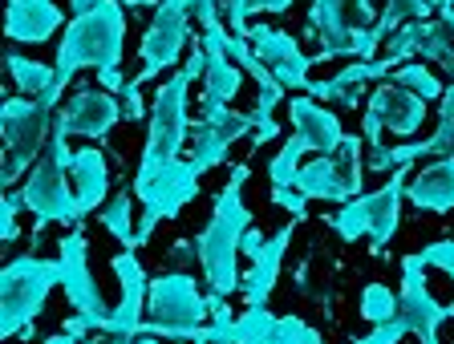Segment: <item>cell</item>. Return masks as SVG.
I'll use <instances>...</instances> for the list:
<instances>
[{
    "instance_id": "12",
    "label": "cell",
    "mask_w": 454,
    "mask_h": 344,
    "mask_svg": "<svg viewBox=\"0 0 454 344\" xmlns=\"http://www.w3.org/2000/svg\"><path fill=\"white\" fill-rule=\"evenodd\" d=\"M57 264H61V287L69 296V308L77 316H85L94 333H106L114 308H106L102 287H98L94 271H90V248H85L82 227H74L69 235L57 240Z\"/></svg>"
},
{
    "instance_id": "13",
    "label": "cell",
    "mask_w": 454,
    "mask_h": 344,
    "mask_svg": "<svg viewBox=\"0 0 454 344\" xmlns=\"http://www.w3.org/2000/svg\"><path fill=\"white\" fill-rule=\"evenodd\" d=\"M422 122H426V97H418L414 89L397 86V81H381L365 102L361 138H365V146H381V134L410 138L422 130Z\"/></svg>"
},
{
    "instance_id": "29",
    "label": "cell",
    "mask_w": 454,
    "mask_h": 344,
    "mask_svg": "<svg viewBox=\"0 0 454 344\" xmlns=\"http://www.w3.org/2000/svg\"><path fill=\"white\" fill-rule=\"evenodd\" d=\"M4 65H9V77H12V86L20 89V97H45V94H53V89H61L53 65L28 61V57H20V53H12V49L4 53ZM61 94H66V89H61Z\"/></svg>"
},
{
    "instance_id": "47",
    "label": "cell",
    "mask_w": 454,
    "mask_h": 344,
    "mask_svg": "<svg viewBox=\"0 0 454 344\" xmlns=\"http://www.w3.org/2000/svg\"><path fill=\"white\" fill-rule=\"evenodd\" d=\"M61 333H69V336H82V340H85V336H90V333H94V328H90V320H85V316H69V320H66V325H61Z\"/></svg>"
},
{
    "instance_id": "36",
    "label": "cell",
    "mask_w": 454,
    "mask_h": 344,
    "mask_svg": "<svg viewBox=\"0 0 454 344\" xmlns=\"http://www.w3.org/2000/svg\"><path fill=\"white\" fill-rule=\"evenodd\" d=\"M361 316L369 325H386L397 316V292L389 284H365L361 287Z\"/></svg>"
},
{
    "instance_id": "43",
    "label": "cell",
    "mask_w": 454,
    "mask_h": 344,
    "mask_svg": "<svg viewBox=\"0 0 454 344\" xmlns=\"http://www.w3.org/2000/svg\"><path fill=\"white\" fill-rule=\"evenodd\" d=\"M219 4H223V0H187L191 20H199V29H207V25L223 20V17H219Z\"/></svg>"
},
{
    "instance_id": "16",
    "label": "cell",
    "mask_w": 454,
    "mask_h": 344,
    "mask_svg": "<svg viewBox=\"0 0 454 344\" xmlns=\"http://www.w3.org/2000/svg\"><path fill=\"white\" fill-rule=\"evenodd\" d=\"M244 134H255V118L252 114H239V110H231V105H223V110H207V114L191 126V166H195L199 174L223 166L227 154H231V146H236Z\"/></svg>"
},
{
    "instance_id": "38",
    "label": "cell",
    "mask_w": 454,
    "mask_h": 344,
    "mask_svg": "<svg viewBox=\"0 0 454 344\" xmlns=\"http://www.w3.org/2000/svg\"><path fill=\"white\" fill-rule=\"evenodd\" d=\"M272 344H321V333L312 325H304L301 316H280Z\"/></svg>"
},
{
    "instance_id": "5",
    "label": "cell",
    "mask_w": 454,
    "mask_h": 344,
    "mask_svg": "<svg viewBox=\"0 0 454 344\" xmlns=\"http://www.w3.org/2000/svg\"><path fill=\"white\" fill-rule=\"evenodd\" d=\"M61 110V89L45 97H4L0 105V130H4V158H0V182L17 187L49 150Z\"/></svg>"
},
{
    "instance_id": "18",
    "label": "cell",
    "mask_w": 454,
    "mask_h": 344,
    "mask_svg": "<svg viewBox=\"0 0 454 344\" xmlns=\"http://www.w3.org/2000/svg\"><path fill=\"white\" fill-rule=\"evenodd\" d=\"M247 41H252L255 57H260L268 69H272V77L280 81L284 89L309 94V86H312V77H309L312 57L301 49V41L288 37V33H280V29H272V25H252Z\"/></svg>"
},
{
    "instance_id": "45",
    "label": "cell",
    "mask_w": 454,
    "mask_h": 344,
    "mask_svg": "<svg viewBox=\"0 0 454 344\" xmlns=\"http://www.w3.org/2000/svg\"><path fill=\"white\" fill-rule=\"evenodd\" d=\"M142 86H134V81H126V89H122V110H126V122H142L146 118V110H142V94H138Z\"/></svg>"
},
{
    "instance_id": "24",
    "label": "cell",
    "mask_w": 454,
    "mask_h": 344,
    "mask_svg": "<svg viewBox=\"0 0 454 344\" xmlns=\"http://www.w3.org/2000/svg\"><path fill=\"white\" fill-rule=\"evenodd\" d=\"M61 9L53 0H9V12H4V37L17 41V45H41L61 29Z\"/></svg>"
},
{
    "instance_id": "26",
    "label": "cell",
    "mask_w": 454,
    "mask_h": 344,
    "mask_svg": "<svg viewBox=\"0 0 454 344\" xmlns=\"http://www.w3.org/2000/svg\"><path fill=\"white\" fill-rule=\"evenodd\" d=\"M406 199L418 210H434V215L454 210V158H434L418 174H410Z\"/></svg>"
},
{
    "instance_id": "6",
    "label": "cell",
    "mask_w": 454,
    "mask_h": 344,
    "mask_svg": "<svg viewBox=\"0 0 454 344\" xmlns=\"http://www.w3.org/2000/svg\"><path fill=\"white\" fill-rule=\"evenodd\" d=\"M378 17L369 0H312L309 9V37H317L321 53L312 61L353 57V61H378L373 53L381 49Z\"/></svg>"
},
{
    "instance_id": "22",
    "label": "cell",
    "mask_w": 454,
    "mask_h": 344,
    "mask_svg": "<svg viewBox=\"0 0 454 344\" xmlns=\"http://www.w3.org/2000/svg\"><path fill=\"white\" fill-rule=\"evenodd\" d=\"M389 73H394V65H389L386 57L353 61V65H345L337 77H329V81H312L309 94L317 97V102H337V105H345V110H357L369 81H381V77H389Z\"/></svg>"
},
{
    "instance_id": "8",
    "label": "cell",
    "mask_w": 454,
    "mask_h": 344,
    "mask_svg": "<svg viewBox=\"0 0 454 344\" xmlns=\"http://www.w3.org/2000/svg\"><path fill=\"white\" fill-rule=\"evenodd\" d=\"M406 182H410V166H397L394 179H386V187H378V191H361L357 199L340 203V210L329 219V231H337L345 243L369 240L373 256H381V251L394 243L397 223H402Z\"/></svg>"
},
{
    "instance_id": "40",
    "label": "cell",
    "mask_w": 454,
    "mask_h": 344,
    "mask_svg": "<svg viewBox=\"0 0 454 344\" xmlns=\"http://www.w3.org/2000/svg\"><path fill=\"white\" fill-rule=\"evenodd\" d=\"M25 210V199H20V191H9L4 199H0V240L4 243H12L20 235V227H17V215Z\"/></svg>"
},
{
    "instance_id": "25",
    "label": "cell",
    "mask_w": 454,
    "mask_h": 344,
    "mask_svg": "<svg viewBox=\"0 0 454 344\" xmlns=\"http://www.w3.org/2000/svg\"><path fill=\"white\" fill-rule=\"evenodd\" d=\"M199 41H203V49H207V73H203V102H199V110L207 114V110H223V105H231V97H236L239 86H244V69L223 53V45L215 41V33L203 29Z\"/></svg>"
},
{
    "instance_id": "7",
    "label": "cell",
    "mask_w": 454,
    "mask_h": 344,
    "mask_svg": "<svg viewBox=\"0 0 454 344\" xmlns=\"http://www.w3.org/2000/svg\"><path fill=\"white\" fill-rule=\"evenodd\" d=\"M61 284V264L57 259H41L37 251L9 259L0 271V336L12 340H33V325L45 312L49 292Z\"/></svg>"
},
{
    "instance_id": "53",
    "label": "cell",
    "mask_w": 454,
    "mask_h": 344,
    "mask_svg": "<svg viewBox=\"0 0 454 344\" xmlns=\"http://www.w3.org/2000/svg\"><path fill=\"white\" fill-rule=\"evenodd\" d=\"M191 344H207V340H191Z\"/></svg>"
},
{
    "instance_id": "35",
    "label": "cell",
    "mask_w": 454,
    "mask_h": 344,
    "mask_svg": "<svg viewBox=\"0 0 454 344\" xmlns=\"http://www.w3.org/2000/svg\"><path fill=\"white\" fill-rule=\"evenodd\" d=\"M304 154H309V146H304L296 134L280 146V154L268 163V179H272V187H296V174H301Z\"/></svg>"
},
{
    "instance_id": "11",
    "label": "cell",
    "mask_w": 454,
    "mask_h": 344,
    "mask_svg": "<svg viewBox=\"0 0 454 344\" xmlns=\"http://www.w3.org/2000/svg\"><path fill=\"white\" fill-rule=\"evenodd\" d=\"M365 182V163H361V134H345V142L333 154H317L312 163L301 166L296 174V191L304 199L325 203H349L361 195Z\"/></svg>"
},
{
    "instance_id": "52",
    "label": "cell",
    "mask_w": 454,
    "mask_h": 344,
    "mask_svg": "<svg viewBox=\"0 0 454 344\" xmlns=\"http://www.w3.org/2000/svg\"><path fill=\"white\" fill-rule=\"evenodd\" d=\"M134 344H162V336H151V333H142V336H134Z\"/></svg>"
},
{
    "instance_id": "23",
    "label": "cell",
    "mask_w": 454,
    "mask_h": 344,
    "mask_svg": "<svg viewBox=\"0 0 454 344\" xmlns=\"http://www.w3.org/2000/svg\"><path fill=\"white\" fill-rule=\"evenodd\" d=\"M293 231L296 223H284L276 235H268L264 251L252 259V268L244 271V300L247 308H268V296H272L276 279H280V264H284V251H288V243H293Z\"/></svg>"
},
{
    "instance_id": "49",
    "label": "cell",
    "mask_w": 454,
    "mask_h": 344,
    "mask_svg": "<svg viewBox=\"0 0 454 344\" xmlns=\"http://www.w3.org/2000/svg\"><path fill=\"white\" fill-rule=\"evenodd\" d=\"M98 4H102V0H69V12H74V17H85V12H94Z\"/></svg>"
},
{
    "instance_id": "17",
    "label": "cell",
    "mask_w": 454,
    "mask_h": 344,
    "mask_svg": "<svg viewBox=\"0 0 454 344\" xmlns=\"http://www.w3.org/2000/svg\"><path fill=\"white\" fill-rule=\"evenodd\" d=\"M418 158H454V81H446L434 134L406 146H369L365 171H397V166H410Z\"/></svg>"
},
{
    "instance_id": "14",
    "label": "cell",
    "mask_w": 454,
    "mask_h": 344,
    "mask_svg": "<svg viewBox=\"0 0 454 344\" xmlns=\"http://www.w3.org/2000/svg\"><path fill=\"white\" fill-rule=\"evenodd\" d=\"M191 41V9L187 0H162L154 9L151 25H146V37L138 45V57H142V69L134 77V86L159 77L162 69H170L175 61L183 57V49Z\"/></svg>"
},
{
    "instance_id": "44",
    "label": "cell",
    "mask_w": 454,
    "mask_h": 344,
    "mask_svg": "<svg viewBox=\"0 0 454 344\" xmlns=\"http://www.w3.org/2000/svg\"><path fill=\"white\" fill-rule=\"evenodd\" d=\"M167 264H175V271H183L187 264H199V248H195V240H179L175 248L167 251Z\"/></svg>"
},
{
    "instance_id": "19",
    "label": "cell",
    "mask_w": 454,
    "mask_h": 344,
    "mask_svg": "<svg viewBox=\"0 0 454 344\" xmlns=\"http://www.w3.org/2000/svg\"><path fill=\"white\" fill-rule=\"evenodd\" d=\"M126 118L122 102L118 94L110 89H77L69 102H61L57 110V126L66 130V134H77V138H106L114 126Z\"/></svg>"
},
{
    "instance_id": "2",
    "label": "cell",
    "mask_w": 454,
    "mask_h": 344,
    "mask_svg": "<svg viewBox=\"0 0 454 344\" xmlns=\"http://www.w3.org/2000/svg\"><path fill=\"white\" fill-rule=\"evenodd\" d=\"M207 73V49L203 41H195L187 53V65L179 73H170L167 81L159 86L151 102V126H146V146H142V158H138V171L134 174H151L159 166L175 163L183 154L191 138V118H187V94H191V81Z\"/></svg>"
},
{
    "instance_id": "51",
    "label": "cell",
    "mask_w": 454,
    "mask_h": 344,
    "mask_svg": "<svg viewBox=\"0 0 454 344\" xmlns=\"http://www.w3.org/2000/svg\"><path fill=\"white\" fill-rule=\"evenodd\" d=\"M98 344H134V336H110V333H98Z\"/></svg>"
},
{
    "instance_id": "20",
    "label": "cell",
    "mask_w": 454,
    "mask_h": 344,
    "mask_svg": "<svg viewBox=\"0 0 454 344\" xmlns=\"http://www.w3.org/2000/svg\"><path fill=\"white\" fill-rule=\"evenodd\" d=\"M114 276H118V287H122V300H118V308L110 312L106 333H110V336H142L151 279H146V271H142L138 256H134V251H126V248L114 256Z\"/></svg>"
},
{
    "instance_id": "3",
    "label": "cell",
    "mask_w": 454,
    "mask_h": 344,
    "mask_svg": "<svg viewBox=\"0 0 454 344\" xmlns=\"http://www.w3.org/2000/svg\"><path fill=\"white\" fill-rule=\"evenodd\" d=\"M122 45H126V4L122 0H102L94 12L74 17L69 29L61 33L57 45V86L66 89L74 81L77 69H118L122 65Z\"/></svg>"
},
{
    "instance_id": "9",
    "label": "cell",
    "mask_w": 454,
    "mask_h": 344,
    "mask_svg": "<svg viewBox=\"0 0 454 344\" xmlns=\"http://www.w3.org/2000/svg\"><path fill=\"white\" fill-rule=\"evenodd\" d=\"M207 320H211V304H207V296L199 292L195 276H187V271H167V276L151 279L142 333L191 344V340H203Z\"/></svg>"
},
{
    "instance_id": "32",
    "label": "cell",
    "mask_w": 454,
    "mask_h": 344,
    "mask_svg": "<svg viewBox=\"0 0 454 344\" xmlns=\"http://www.w3.org/2000/svg\"><path fill=\"white\" fill-rule=\"evenodd\" d=\"M293 4L296 0H227L223 20H227V29L236 33V37H247V33H252V25H247L252 12H288Z\"/></svg>"
},
{
    "instance_id": "21",
    "label": "cell",
    "mask_w": 454,
    "mask_h": 344,
    "mask_svg": "<svg viewBox=\"0 0 454 344\" xmlns=\"http://www.w3.org/2000/svg\"><path fill=\"white\" fill-rule=\"evenodd\" d=\"M288 118H293V134L309 146V154H333L345 142V126L325 102L312 94H296L288 102Z\"/></svg>"
},
{
    "instance_id": "37",
    "label": "cell",
    "mask_w": 454,
    "mask_h": 344,
    "mask_svg": "<svg viewBox=\"0 0 454 344\" xmlns=\"http://www.w3.org/2000/svg\"><path fill=\"white\" fill-rule=\"evenodd\" d=\"M207 304H211V325L203 328V340L207 344H236V316L227 308V296L207 292Z\"/></svg>"
},
{
    "instance_id": "33",
    "label": "cell",
    "mask_w": 454,
    "mask_h": 344,
    "mask_svg": "<svg viewBox=\"0 0 454 344\" xmlns=\"http://www.w3.org/2000/svg\"><path fill=\"white\" fill-rule=\"evenodd\" d=\"M389 81H397V86H406V89H414L418 97H426V102H442V94H446V86L438 81L430 69L422 65V61H406V65H397L394 73H389Z\"/></svg>"
},
{
    "instance_id": "48",
    "label": "cell",
    "mask_w": 454,
    "mask_h": 344,
    "mask_svg": "<svg viewBox=\"0 0 454 344\" xmlns=\"http://www.w3.org/2000/svg\"><path fill=\"white\" fill-rule=\"evenodd\" d=\"M264 243H268V240L260 235V231H247V235H244V256H252V259H255L260 251H264Z\"/></svg>"
},
{
    "instance_id": "39",
    "label": "cell",
    "mask_w": 454,
    "mask_h": 344,
    "mask_svg": "<svg viewBox=\"0 0 454 344\" xmlns=\"http://www.w3.org/2000/svg\"><path fill=\"white\" fill-rule=\"evenodd\" d=\"M422 264L426 268H438L446 279H454V240H438V243H426L422 251Z\"/></svg>"
},
{
    "instance_id": "30",
    "label": "cell",
    "mask_w": 454,
    "mask_h": 344,
    "mask_svg": "<svg viewBox=\"0 0 454 344\" xmlns=\"http://www.w3.org/2000/svg\"><path fill=\"white\" fill-rule=\"evenodd\" d=\"M102 227L126 251H138V227H134V191H118L114 199H106L102 207Z\"/></svg>"
},
{
    "instance_id": "41",
    "label": "cell",
    "mask_w": 454,
    "mask_h": 344,
    "mask_svg": "<svg viewBox=\"0 0 454 344\" xmlns=\"http://www.w3.org/2000/svg\"><path fill=\"white\" fill-rule=\"evenodd\" d=\"M402 336H406V325L394 316V320H386V325H373V333L357 336L353 344H402Z\"/></svg>"
},
{
    "instance_id": "50",
    "label": "cell",
    "mask_w": 454,
    "mask_h": 344,
    "mask_svg": "<svg viewBox=\"0 0 454 344\" xmlns=\"http://www.w3.org/2000/svg\"><path fill=\"white\" fill-rule=\"evenodd\" d=\"M41 344H98V340H82V336H69V333H57V336H49V340H41Z\"/></svg>"
},
{
    "instance_id": "4",
    "label": "cell",
    "mask_w": 454,
    "mask_h": 344,
    "mask_svg": "<svg viewBox=\"0 0 454 344\" xmlns=\"http://www.w3.org/2000/svg\"><path fill=\"white\" fill-rule=\"evenodd\" d=\"M69 166H74V154H69V134L61 126H53V138H49V150L37 158V166L25 174L20 182V199L25 210H33V243H41L49 223H66V227H82V203H77L74 179H69Z\"/></svg>"
},
{
    "instance_id": "42",
    "label": "cell",
    "mask_w": 454,
    "mask_h": 344,
    "mask_svg": "<svg viewBox=\"0 0 454 344\" xmlns=\"http://www.w3.org/2000/svg\"><path fill=\"white\" fill-rule=\"evenodd\" d=\"M272 203H276V207H284V210H293L296 223L309 215V199H304L296 187H272Z\"/></svg>"
},
{
    "instance_id": "10",
    "label": "cell",
    "mask_w": 454,
    "mask_h": 344,
    "mask_svg": "<svg viewBox=\"0 0 454 344\" xmlns=\"http://www.w3.org/2000/svg\"><path fill=\"white\" fill-rule=\"evenodd\" d=\"M199 179H203V174L191 166V158H175V163L159 166V171H151V174H134V199L142 203L138 248L151 243L154 227H159L162 219H175V215L195 199Z\"/></svg>"
},
{
    "instance_id": "1",
    "label": "cell",
    "mask_w": 454,
    "mask_h": 344,
    "mask_svg": "<svg viewBox=\"0 0 454 344\" xmlns=\"http://www.w3.org/2000/svg\"><path fill=\"white\" fill-rule=\"evenodd\" d=\"M247 174H252L247 166L231 171V179L223 182V191L215 195L207 227L195 235L199 268H203V279H207V287L215 296H236L239 287H244L239 256H244V235L252 231V210L244 203Z\"/></svg>"
},
{
    "instance_id": "31",
    "label": "cell",
    "mask_w": 454,
    "mask_h": 344,
    "mask_svg": "<svg viewBox=\"0 0 454 344\" xmlns=\"http://www.w3.org/2000/svg\"><path fill=\"white\" fill-rule=\"evenodd\" d=\"M438 9H442V0H386V9H381V17H378L381 41L394 37L410 20H430V12H438Z\"/></svg>"
},
{
    "instance_id": "15",
    "label": "cell",
    "mask_w": 454,
    "mask_h": 344,
    "mask_svg": "<svg viewBox=\"0 0 454 344\" xmlns=\"http://www.w3.org/2000/svg\"><path fill=\"white\" fill-rule=\"evenodd\" d=\"M454 316V304H438L434 292L426 287V264L422 256L402 259V287H397V320L406 325V333H414L422 344H442L438 328L442 320Z\"/></svg>"
},
{
    "instance_id": "28",
    "label": "cell",
    "mask_w": 454,
    "mask_h": 344,
    "mask_svg": "<svg viewBox=\"0 0 454 344\" xmlns=\"http://www.w3.org/2000/svg\"><path fill=\"white\" fill-rule=\"evenodd\" d=\"M418 57L434 61V65L446 69V77L454 81V0H442L438 17L426 20V37H422Z\"/></svg>"
},
{
    "instance_id": "27",
    "label": "cell",
    "mask_w": 454,
    "mask_h": 344,
    "mask_svg": "<svg viewBox=\"0 0 454 344\" xmlns=\"http://www.w3.org/2000/svg\"><path fill=\"white\" fill-rule=\"evenodd\" d=\"M69 179H74L77 203H82V215L106 207V195H110V166H106V154L98 146H82L74 154V166H69Z\"/></svg>"
},
{
    "instance_id": "34",
    "label": "cell",
    "mask_w": 454,
    "mask_h": 344,
    "mask_svg": "<svg viewBox=\"0 0 454 344\" xmlns=\"http://www.w3.org/2000/svg\"><path fill=\"white\" fill-rule=\"evenodd\" d=\"M280 316H272L268 308H247L244 316H236V344H272Z\"/></svg>"
},
{
    "instance_id": "46",
    "label": "cell",
    "mask_w": 454,
    "mask_h": 344,
    "mask_svg": "<svg viewBox=\"0 0 454 344\" xmlns=\"http://www.w3.org/2000/svg\"><path fill=\"white\" fill-rule=\"evenodd\" d=\"M98 81H102V89H110V94H122L126 89L122 69H106V73H98Z\"/></svg>"
}]
</instances>
